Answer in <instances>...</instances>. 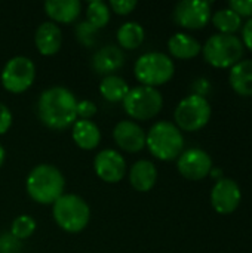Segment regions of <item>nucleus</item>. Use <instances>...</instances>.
Returning <instances> with one entry per match:
<instances>
[{"mask_svg": "<svg viewBox=\"0 0 252 253\" xmlns=\"http://www.w3.org/2000/svg\"><path fill=\"white\" fill-rule=\"evenodd\" d=\"M77 99L74 93L64 86H50L45 89L37 99V114L45 126L53 130H62L77 120Z\"/></svg>", "mask_w": 252, "mask_h": 253, "instance_id": "f257e3e1", "label": "nucleus"}, {"mask_svg": "<svg viewBox=\"0 0 252 253\" xmlns=\"http://www.w3.org/2000/svg\"><path fill=\"white\" fill-rule=\"evenodd\" d=\"M65 179L61 170L48 163L34 166L27 179L25 190L36 203L40 205H53L64 194Z\"/></svg>", "mask_w": 252, "mask_h": 253, "instance_id": "f03ea898", "label": "nucleus"}, {"mask_svg": "<svg viewBox=\"0 0 252 253\" xmlns=\"http://www.w3.org/2000/svg\"><path fill=\"white\" fill-rule=\"evenodd\" d=\"M146 147L159 160L169 162L180 157L184 150L181 130L171 122H156L146 133Z\"/></svg>", "mask_w": 252, "mask_h": 253, "instance_id": "7ed1b4c3", "label": "nucleus"}, {"mask_svg": "<svg viewBox=\"0 0 252 253\" xmlns=\"http://www.w3.org/2000/svg\"><path fill=\"white\" fill-rule=\"evenodd\" d=\"M52 215L61 230L74 234L88 227L91 209L83 197L77 194H62L52 205Z\"/></svg>", "mask_w": 252, "mask_h": 253, "instance_id": "20e7f679", "label": "nucleus"}, {"mask_svg": "<svg viewBox=\"0 0 252 253\" xmlns=\"http://www.w3.org/2000/svg\"><path fill=\"white\" fill-rule=\"evenodd\" d=\"M175 73L174 61L163 52L143 53L134 65L135 79L143 86H162L168 83Z\"/></svg>", "mask_w": 252, "mask_h": 253, "instance_id": "39448f33", "label": "nucleus"}, {"mask_svg": "<svg viewBox=\"0 0 252 253\" xmlns=\"http://www.w3.org/2000/svg\"><path fill=\"white\" fill-rule=\"evenodd\" d=\"M244 43L233 34H214L202 47L203 58L208 64L217 68H232L244 56Z\"/></svg>", "mask_w": 252, "mask_h": 253, "instance_id": "423d86ee", "label": "nucleus"}, {"mask_svg": "<svg viewBox=\"0 0 252 253\" xmlns=\"http://www.w3.org/2000/svg\"><path fill=\"white\" fill-rule=\"evenodd\" d=\"M122 102L126 114L141 122L156 117L163 107L162 93L156 87L143 84L129 89L128 95Z\"/></svg>", "mask_w": 252, "mask_h": 253, "instance_id": "0eeeda50", "label": "nucleus"}, {"mask_svg": "<svg viewBox=\"0 0 252 253\" xmlns=\"http://www.w3.org/2000/svg\"><path fill=\"white\" fill-rule=\"evenodd\" d=\"M175 126L186 132H196L205 127L211 119V105L205 96L189 95L181 99L174 113Z\"/></svg>", "mask_w": 252, "mask_h": 253, "instance_id": "6e6552de", "label": "nucleus"}, {"mask_svg": "<svg viewBox=\"0 0 252 253\" xmlns=\"http://www.w3.org/2000/svg\"><path fill=\"white\" fill-rule=\"evenodd\" d=\"M36 79V65L34 62L24 55H16L7 59L4 64L0 80L3 87L12 93L25 92Z\"/></svg>", "mask_w": 252, "mask_h": 253, "instance_id": "1a4fd4ad", "label": "nucleus"}, {"mask_svg": "<svg viewBox=\"0 0 252 253\" xmlns=\"http://www.w3.org/2000/svg\"><path fill=\"white\" fill-rule=\"evenodd\" d=\"M175 22L187 30H201L211 19V3L203 0H183L174 9Z\"/></svg>", "mask_w": 252, "mask_h": 253, "instance_id": "9d476101", "label": "nucleus"}, {"mask_svg": "<svg viewBox=\"0 0 252 253\" xmlns=\"http://www.w3.org/2000/svg\"><path fill=\"white\" fill-rule=\"evenodd\" d=\"M178 172L189 181H201L206 178L212 169V159L205 150L189 148L183 151L177 160Z\"/></svg>", "mask_w": 252, "mask_h": 253, "instance_id": "9b49d317", "label": "nucleus"}, {"mask_svg": "<svg viewBox=\"0 0 252 253\" xmlns=\"http://www.w3.org/2000/svg\"><path fill=\"white\" fill-rule=\"evenodd\" d=\"M242 200L239 185L229 178H221L215 182L211 191V205L217 213L230 215L233 213Z\"/></svg>", "mask_w": 252, "mask_h": 253, "instance_id": "f8f14e48", "label": "nucleus"}, {"mask_svg": "<svg viewBox=\"0 0 252 253\" xmlns=\"http://www.w3.org/2000/svg\"><path fill=\"white\" fill-rule=\"evenodd\" d=\"M94 169L98 178H101L104 182L114 184L123 179L126 173V162L119 151L105 148L95 156Z\"/></svg>", "mask_w": 252, "mask_h": 253, "instance_id": "ddd939ff", "label": "nucleus"}, {"mask_svg": "<svg viewBox=\"0 0 252 253\" xmlns=\"http://www.w3.org/2000/svg\"><path fill=\"white\" fill-rule=\"evenodd\" d=\"M113 138L116 144L128 153H138L146 147V132L132 120L119 122L113 129Z\"/></svg>", "mask_w": 252, "mask_h": 253, "instance_id": "4468645a", "label": "nucleus"}, {"mask_svg": "<svg viewBox=\"0 0 252 253\" xmlns=\"http://www.w3.org/2000/svg\"><path fill=\"white\" fill-rule=\"evenodd\" d=\"M34 43L42 55H55L62 44V31L59 25L52 21L42 22L36 30Z\"/></svg>", "mask_w": 252, "mask_h": 253, "instance_id": "2eb2a0df", "label": "nucleus"}, {"mask_svg": "<svg viewBox=\"0 0 252 253\" xmlns=\"http://www.w3.org/2000/svg\"><path fill=\"white\" fill-rule=\"evenodd\" d=\"M125 62L123 50L116 44H107L98 49L92 56V68L98 74L110 76Z\"/></svg>", "mask_w": 252, "mask_h": 253, "instance_id": "dca6fc26", "label": "nucleus"}, {"mask_svg": "<svg viewBox=\"0 0 252 253\" xmlns=\"http://www.w3.org/2000/svg\"><path fill=\"white\" fill-rule=\"evenodd\" d=\"M46 15L52 19V22L70 24L76 21L82 12L80 0H46L45 4Z\"/></svg>", "mask_w": 252, "mask_h": 253, "instance_id": "f3484780", "label": "nucleus"}, {"mask_svg": "<svg viewBox=\"0 0 252 253\" xmlns=\"http://www.w3.org/2000/svg\"><path fill=\"white\" fill-rule=\"evenodd\" d=\"M157 181V169L150 160H138L132 165L129 170V182L134 190L140 193L150 191Z\"/></svg>", "mask_w": 252, "mask_h": 253, "instance_id": "a211bd4d", "label": "nucleus"}, {"mask_svg": "<svg viewBox=\"0 0 252 253\" xmlns=\"http://www.w3.org/2000/svg\"><path fill=\"white\" fill-rule=\"evenodd\" d=\"M73 141L77 144V147L83 150H94L100 145L101 141V130L92 120H80L77 119L73 123L71 130Z\"/></svg>", "mask_w": 252, "mask_h": 253, "instance_id": "6ab92c4d", "label": "nucleus"}, {"mask_svg": "<svg viewBox=\"0 0 252 253\" xmlns=\"http://www.w3.org/2000/svg\"><path fill=\"white\" fill-rule=\"evenodd\" d=\"M232 89L241 96H252V59H242L229 74Z\"/></svg>", "mask_w": 252, "mask_h": 253, "instance_id": "aec40b11", "label": "nucleus"}, {"mask_svg": "<svg viewBox=\"0 0 252 253\" xmlns=\"http://www.w3.org/2000/svg\"><path fill=\"white\" fill-rule=\"evenodd\" d=\"M168 50L174 58L178 59H192L199 55L202 44L192 36L186 33H175L168 40Z\"/></svg>", "mask_w": 252, "mask_h": 253, "instance_id": "412c9836", "label": "nucleus"}, {"mask_svg": "<svg viewBox=\"0 0 252 253\" xmlns=\"http://www.w3.org/2000/svg\"><path fill=\"white\" fill-rule=\"evenodd\" d=\"M146 31L143 25L137 21H128L117 28L116 39L123 49H137L143 44Z\"/></svg>", "mask_w": 252, "mask_h": 253, "instance_id": "4be33fe9", "label": "nucleus"}, {"mask_svg": "<svg viewBox=\"0 0 252 253\" xmlns=\"http://www.w3.org/2000/svg\"><path fill=\"white\" fill-rule=\"evenodd\" d=\"M129 84L128 82L117 76V74H110V76H104V79L100 83V92L102 95L104 99H107L108 102H120L125 99V96L129 92Z\"/></svg>", "mask_w": 252, "mask_h": 253, "instance_id": "5701e85b", "label": "nucleus"}, {"mask_svg": "<svg viewBox=\"0 0 252 253\" xmlns=\"http://www.w3.org/2000/svg\"><path fill=\"white\" fill-rule=\"evenodd\" d=\"M212 24L220 34H235L242 27V18L232 9H220L212 15Z\"/></svg>", "mask_w": 252, "mask_h": 253, "instance_id": "b1692460", "label": "nucleus"}, {"mask_svg": "<svg viewBox=\"0 0 252 253\" xmlns=\"http://www.w3.org/2000/svg\"><path fill=\"white\" fill-rule=\"evenodd\" d=\"M86 21L97 30L104 28L110 21V7L102 0H92L86 6Z\"/></svg>", "mask_w": 252, "mask_h": 253, "instance_id": "393cba45", "label": "nucleus"}, {"mask_svg": "<svg viewBox=\"0 0 252 253\" xmlns=\"http://www.w3.org/2000/svg\"><path fill=\"white\" fill-rule=\"evenodd\" d=\"M36 228H37V222H36V219L33 216L19 215L12 221L9 233L21 242V240H25V239L31 237L34 234Z\"/></svg>", "mask_w": 252, "mask_h": 253, "instance_id": "a878e982", "label": "nucleus"}, {"mask_svg": "<svg viewBox=\"0 0 252 253\" xmlns=\"http://www.w3.org/2000/svg\"><path fill=\"white\" fill-rule=\"evenodd\" d=\"M97 31H98V30H97L94 25H91L86 19L80 21V22L76 25V36H77V40H79L83 46H86V47L94 46Z\"/></svg>", "mask_w": 252, "mask_h": 253, "instance_id": "bb28decb", "label": "nucleus"}, {"mask_svg": "<svg viewBox=\"0 0 252 253\" xmlns=\"http://www.w3.org/2000/svg\"><path fill=\"white\" fill-rule=\"evenodd\" d=\"M95 114H97V105H95L92 101H89V99L77 101V105H76V116H77L80 120H91Z\"/></svg>", "mask_w": 252, "mask_h": 253, "instance_id": "cd10ccee", "label": "nucleus"}, {"mask_svg": "<svg viewBox=\"0 0 252 253\" xmlns=\"http://www.w3.org/2000/svg\"><path fill=\"white\" fill-rule=\"evenodd\" d=\"M21 242L13 237L10 233H4L0 236V253H19Z\"/></svg>", "mask_w": 252, "mask_h": 253, "instance_id": "c85d7f7f", "label": "nucleus"}, {"mask_svg": "<svg viewBox=\"0 0 252 253\" xmlns=\"http://www.w3.org/2000/svg\"><path fill=\"white\" fill-rule=\"evenodd\" d=\"M229 9L241 18H252V0H230Z\"/></svg>", "mask_w": 252, "mask_h": 253, "instance_id": "c756f323", "label": "nucleus"}, {"mask_svg": "<svg viewBox=\"0 0 252 253\" xmlns=\"http://www.w3.org/2000/svg\"><path fill=\"white\" fill-rule=\"evenodd\" d=\"M138 1L137 0H110L108 7H111L113 12L119 15H128L137 7Z\"/></svg>", "mask_w": 252, "mask_h": 253, "instance_id": "7c9ffc66", "label": "nucleus"}, {"mask_svg": "<svg viewBox=\"0 0 252 253\" xmlns=\"http://www.w3.org/2000/svg\"><path fill=\"white\" fill-rule=\"evenodd\" d=\"M13 117H12V111L9 110V107L3 102H0V135L6 133L10 126H12Z\"/></svg>", "mask_w": 252, "mask_h": 253, "instance_id": "2f4dec72", "label": "nucleus"}, {"mask_svg": "<svg viewBox=\"0 0 252 253\" xmlns=\"http://www.w3.org/2000/svg\"><path fill=\"white\" fill-rule=\"evenodd\" d=\"M242 43L252 52V18L248 19V22L242 28Z\"/></svg>", "mask_w": 252, "mask_h": 253, "instance_id": "473e14b6", "label": "nucleus"}, {"mask_svg": "<svg viewBox=\"0 0 252 253\" xmlns=\"http://www.w3.org/2000/svg\"><path fill=\"white\" fill-rule=\"evenodd\" d=\"M209 175H211V176H214V178H215L217 181L223 178V172H221L220 169H214V168L211 169V172H209Z\"/></svg>", "mask_w": 252, "mask_h": 253, "instance_id": "72a5a7b5", "label": "nucleus"}, {"mask_svg": "<svg viewBox=\"0 0 252 253\" xmlns=\"http://www.w3.org/2000/svg\"><path fill=\"white\" fill-rule=\"evenodd\" d=\"M4 157H6V151H4L3 145L0 144V166H1V165H3V162H4Z\"/></svg>", "mask_w": 252, "mask_h": 253, "instance_id": "f704fd0d", "label": "nucleus"}]
</instances>
